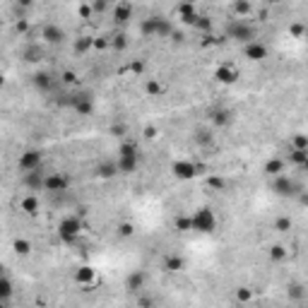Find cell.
<instances>
[{
    "instance_id": "cell-12",
    "label": "cell",
    "mask_w": 308,
    "mask_h": 308,
    "mask_svg": "<svg viewBox=\"0 0 308 308\" xmlns=\"http://www.w3.org/2000/svg\"><path fill=\"white\" fill-rule=\"evenodd\" d=\"M73 279L80 287H94V284H96V270H94L91 265H80V267L75 270Z\"/></svg>"
},
{
    "instance_id": "cell-31",
    "label": "cell",
    "mask_w": 308,
    "mask_h": 308,
    "mask_svg": "<svg viewBox=\"0 0 308 308\" xmlns=\"http://www.w3.org/2000/svg\"><path fill=\"white\" fill-rule=\"evenodd\" d=\"M195 142H198L200 147H212V145H215V137H212V132H210V130L200 128L198 132H195Z\"/></svg>"
},
{
    "instance_id": "cell-44",
    "label": "cell",
    "mask_w": 308,
    "mask_h": 308,
    "mask_svg": "<svg viewBox=\"0 0 308 308\" xmlns=\"http://www.w3.org/2000/svg\"><path fill=\"white\" fill-rule=\"evenodd\" d=\"M291 226H294L291 217H279L277 221H274V229H277V231H289Z\"/></svg>"
},
{
    "instance_id": "cell-57",
    "label": "cell",
    "mask_w": 308,
    "mask_h": 308,
    "mask_svg": "<svg viewBox=\"0 0 308 308\" xmlns=\"http://www.w3.org/2000/svg\"><path fill=\"white\" fill-rule=\"evenodd\" d=\"M304 39H306V41H308V29H306V37H304Z\"/></svg>"
},
{
    "instance_id": "cell-41",
    "label": "cell",
    "mask_w": 308,
    "mask_h": 308,
    "mask_svg": "<svg viewBox=\"0 0 308 308\" xmlns=\"http://www.w3.org/2000/svg\"><path fill=\"white\" fill-rule=\"evenodd\" d=\"M145 91L149 94V96H159V94L164 91V87L157 82V80H149V82L145 85Z\"/></svg>"
},
{
    "instance_id": "cell-46",
    "label": "cell",
    "mask_w": 308,
    "mask_h": 308,
    "mask_svg": "<svg viewBox=\"0 0 308 308\" xmlns=\"http://www.w3.org/2000/svg\"><path fill=\"white\" fill-rule=\"evenodd\" d=\"M91 10H94V15L106 12V10H109V2H104V0H94V2H91Z\"/></svg>"
},
{
    "instance_id": "cell-55",
    "label": "cell",
    "mask_w": 308,
    "mask_h": 308,
    "mask_svg": "<svg viewBox=\"0 0 308 308\" xmlns=\"http://www.w3.org/2000/svg\"><path fill=\"white\" fill-rule=\"evenodd\" d=\"M171 39H174L176 44H181V41H183V34H181V32H174V37H171Z\"/></svg>"
},
{
    "instance_id": "cell-27",
    "label": "cell",
    "mask_w": 308,
    "mask_h": 308,
    "mask_svg": "<svg viewBox=\"0 0 308 308\" xmlns=\"http://www.w3.org/2000/svg\"><path fill=\"white\" fill-rule=\"evenodd\" d=\"M174 229L178 234H185V231H193V217L190 215H178L174 219Z\"/></svg>"
},
{
    "instance_id": "cell-49",
    "label": "cell",
    "mask_w": 308,
    "mask_h": 308,
    "mask_svg": "<svg viewBox=\"0 0 308 308\" xmlns=\"http://www.w3.org/2000/svg\"><path fill=\"white\" fill-rule=\"evenodd\" d=\"M217 44H221V39L212 37V34H207V37L202 39V46H217Z\"/></svg>"
},
{
    "instance_id": "cell-8",
    "label": "cell",
    "mask_w": 308,
    "mask_h": 308,
    "mask_svg": "<svg viewBox=\"0 0 308 308\" xmlns=\"http://www.w3.org/2000/svg\"><path fill=\"white\" fill-rule=\"evenodd\" d=\"M70 106L75 109L77 116H91V111H94V101H91V94L89 91H75L70 94V101H68Z\"/></svg>"
},
{
    "instance_id": "cell-56",
    "label": "cell",
    "mask_w": 308,
    "mask_h": 308,
    "mask_svg": "<svg viewBox=\"0 0 308 308\" xmlns=\"http://www.w3.org/2000/svg\"><path fill=\"white\" fill-rule=\"evenodd\" d=\"M301 169H304V171H306V174H308V159H306V162H304V166H301Z\"/></svg>"
},
{
    "instance_id": "cell-15",
    "label": "cell",
    "mask_w": 308,
    "mask_h": 308,
    "mask_svg": "<svg viewBox=\"0 0 308 308\" xmlns=\"http://www.w3.org/2000/svg\"><path fill=\"white\" fill-rule=\"evenodd\" d=\"M41 39H44L46 44H63V41H65V29L58 27V24H44Z\"/></svg>"
},
{
    "instance_id": "cell-3",
    "label": "cell",
    "mask_w": 308,
    "mask_h": 308,
    "mask_svg": "<svg viewBox=\"0 0 308 308\" xmlns=\"http://www.w3.org/2000/svg\"><path fill=\"white\" fill-rule=\"evenodd\" d=\"M82 219L77 217V215H68V217H63L58 221V238L63 241V243H75L80 234H82Z\"/></svg>"
},
{
    "instance_id": "cell-45",
    "label": "cell",
    "mask_w": 308,
    "mask_h": 308,
    "mask_svg": "<svg viewBox=\"0 0 308 308\" xmlns=\"http://www.w3.org/2000/svg\"><path fill=\"white\" fill-rule=\"evenodd\" d=\"M77 15H80L82 19H89L91 15H94V10H91V5L82 2V5H77Z\"/></svg>"
},
{
    "instance_id": "cell-25",
    "label": "cell",
    "mask_w": 308,
    "mask_h": 308,
    "mask_svg": "<svg viewBox=\"0 0 308 308\" xmlns=\"http://www.w3.org/2000/svg\"><path fill=\"white\" fill-rule=\"evenodd\" d=\"M22 58H24L27 63H39V60L44 58V48H41L39 44H29V46L22 51Z\"/></svg>"
},
{
    "instance_id": "cell-26",
    "label": "cell",
    "mask_w": 308,
    "mask_h": 308,
    "mask_svg": "<svg viewBox=\"0 0 308 308\" xmlns=\"http://www.w3.org/2000/svg\"><path fill=\"white\" fill-rule=\"evenodd\" d=\"M265 174L272 176V178L282 176V174H284V162H282V159H267V162H265Z\"/></svg>"
},
{
    "instance_id": "cell-2",
    "label": "cell",
    "mask_w": 308,
    "mask_h": 308,
    "mask_svg": "<svg viewBox=\"0 0 308 308\" xmlns=\"http://www.w3.org/2000/svg\"><path fill=\"white\" fill-rule=\"evenodd\" d=\"M224 32H226V37L234 39V41H241V44H253L255 41V27L251 22H246V19H229L226 22V27H224Z\"/></svg>"
},
{
    "instance_id": "cell-36",
    "label": "cell",
    "mask_w": 308,
    "mask_h": 308,
    "mask_svg": "<svg viewBox=\"0 0 308 308\" xmlns=\"http://www.w3.org/2000/svg\"><path fill=\"white\" fill-rule=\"evenodd\" d=\"M291 149H306V152H308V135H304V132H296V135L291 137Z\"/></svg>"
},
{
    "instance_id": "cell-1",
    "label": "cell",
    "mask_w": 308,
    "mask_h": 308,
    "mask_svg": "<svg viewBox=\"0 0 308 308\" xmlns=\"http://www.w3.org/2000/svg\"><path fill=\"white\" fill-rule=\"evenodd\" d=\"M174 24H171V19L162 17V15H152V17H147L140 22V34L142 37H159V39H166V37H174Z\"/></svg>"
},
{
    "instance_id": "cell-4",
    "label": "cell",
    "mask_w": 308,
    "mask_h": 308,
    "mask_svg": "<svg viewBox=\"0 0 308 308\" xmlns=\"http://www.w3.org/2000/svg\"><path fill=\"white\" fill-rule=\"evenodd\" d=\"M190 217H193V231H198V234H215L217 231V215L210 207H200Z\"/></svg>"
},
{
    "instance_id": "cell-14",
    "label": "cell",
    "mask_w": 308,
    "mask_h": 308,
    "mask_svg": "<svg viewBox=\"0 0 308 308\" xmlns=\"http://www.w3.org/2000/svg\"><path fill=\"white\" fill-rule=\"evenodd\" d=\"M215 80H217L219 85H236L238 82V70H236L234 65L224 63V65L215 68Z\"/></svg>"
},
{
    "instance_id": "cell-7",
    "label": "cell",
    "mask_w": 308,
    "mask_h": 308,
    "mask_svg": "<svg viewBox=\"0 0 308 308\" xmlns=\"http://www.w3.org/2000/svg\"><path fill=\"white\" fill-rule=\"evenodd\" d=\"M272 193L277 195V198H299L304 190H301V185L289 178V176H277V178H272Z\"/></svg>"
},
{
    "instance_id": "cell-32",
    "label": "cell",
    "mask_w": 308,
    "mask_h": 308,
    "mask_svg": "<svg viewBox=\"0 0 308 308\" xmlns=\"http://www.w3.org/2000/svg\"><path fill=\"white\" fill-rule=\"evenodd\" d=\"M89 48H94V39H91V37H80L77 41H75V53H77V55L87 53Z\"/></svg>"
},
{
    "instance_id": "cell-24",
    "label": "cell",
    "mask_w": 308,
    "mask_h": 308,
    "mask_svg": "<svg viewBox=\"0 0 308 308\" xmlns=\"http://www.w3.org/2000/svg\"><path fill=\"white\" fill-rule=\"evenodd\" d=\"M183 267H185V260H183L181 255H166V258H164V272H171V274H174V272H181Z\"/></svg>"
},
{
    "instance_id": "cell-21",
    "label": "cell",
    "mask_w": 308,
    "mask_h": 308,
    "mask_svg": "<svg viewBox=\"0 0 308 308\" xmlns=\"http://www.w3.org/2000/svg\"><path fill=\"white\" fill-rule=\"evenodd\" d=\"M130 17H132V5L130 2H118L113 7V22L116 24H126Z\"/></svg>"
},
{
    "instance_id": "cell-18",
    "label": "cell",
    "mask_w": 308,
    "mask_h": 308,
    "mask_svg": "<svg viewBox=\"0 0 308 308\" xmlns=\"http://www.w3.org/2000/svg\"><path fill=\"white\" fill-rule=\"evenodd\" d=\"M243 53H246V58H251V60H255V63H260V60L267 58V46L260 44V41H253V44H246V46H243Z\"/></svg>"
},
{
    "instance_id": "cell-30",
    "label": "cell",
    "mask_w": 308,
    "mask_h": 308,
    "mask_svg": "<svg viewBox=\"0 0 308 308\" xmlns=\"http://www.w3.org/2000/svg\"><path fill=\"white\" fill-rule=\"evenodd\" d=\"M12 282H10V277L7 274H2L0 277V301H10V296H12Z\"/></svg>"
},
{
    "instance_id": "cell-51",
    "label": "cell",
    "mask_w": 308,
    "mask_h": 308,
    "mask_svg": "<svg viewBox=\"0 0 308 308\" xmlns=\"http://www.w3.org/2000/svg\"><path fill=\"white\" fill-rule=\"evenodd\" d=\"M157 135H159V130H157L154 126H147L145 128V140H154Z\"/></svg>"
},
{
    "instance_id": "cell-47",
    "label": "cell",
    "mask_w": 308,
    "mask_h": 308,
    "mask_svg": "<svg viewBox=\"0 0 308 308\" xmlns=\"http://www.w3.org/2000/svg\"><path fill=\"white\" fill-rule=\"evenodd\" d=\"M15 32H17V34H27V32H29V22H27V19H17V22H15Z\"/></svg>"
},
{
    "instance_id": "cell-52",
    "label": "cell",
    "mask_w": 308,
    "mask_h": 308,
    "mask_svg": "<svg viewBox=\"0 0 308 308\" xmlns=\"http://www.w3.org/2000/svg\"><path fill=\"white\" fill-rule=\"evenodd\" d=\"M137 306L140 308H152L154 306V301H152L149 296H140V299H137Z\"/></svg>"
},
{
    "instance_id": "cell-39",
    "label": "cell",
    "mask_w": 308,
    "mask_h": 308,
    "mask_svg": "<svg viewBox=\"0 0 308 308\" xmlns=\"http://www.w3.org/2000/svg\"><path fill=\"white\" fill-rule=\"evenodd\" d=\"M306 29H308L306 24H301V22H294V24L289 27V34L294 39H304V37H306Z\"/></svg>"
},
{
    "instance_id": "cell-6",
    "label": "cell",
    "mask_w": 308,
    "mask_h": 308,
    "mask_svg": "<svg viewBox=\"0 0 308 308\" xmlns=\"http://www.w3.org/2000/svg\"><path fill=\"white\" fill-rule=\"evenodd\" d=\"M202 171H205V166L190 162V159H176V162L171 164V174L178 181H193V178H198Z\"/></svg>"
},
{
    "instance_id": "cell-5",
    "label": "cell",
    "mask_w": 308,
    "mask_h": 308,
    "mask_svg": "<svg viewBox=\"0 0 308 308\" xmlns=\"http://www.w3.org/2000/svg\"><path fill=\"white\" fill-rule=\"evenodd\" d=\"M116 164H118L121 174H132L137 169V145L135 142H123V145L118 147Z\"/></svg>"
},
{
    "instance_id": "cell-17",
    "label": "cell",
    "mask_w": 308,
    "mask_h": 308,
    "mask_svg": "<svg viewBox=\"0 0 308 308\" xmlns=\"http://www.w3.org/2000/svg\"><path fill=\"white\" fill-rule=\"evenodd\" d=\"M32 85H34V89L46 94V91L53 89V75L46 73V70H37V73L32 75Z\"/></svg>"
},
{
    "instance_id": "cell-28",
    "label": "cell",
    "mask_w": 308,
    "mask_h": 308,
    "mask_svg": "<svg viewBox=\"0 0 308 308\" xmlns=\"http://www.w3.org/2000/svg\"><path fill=\"white\" fill-rule=\"evenodd\" d=\"M287 255H289V251L282 243H274V246H270V251H267V258H270L272 263H282V260H287Z\"/></svg>"
},
{
    "instance_id": "cell-43",
    "label": "cell",
    "mask_w": 308,
    "mask_h": 308,
    "mask_svg": "<svg viewBox=\"0 0 308 308\" xmlns=\"http://www.w3.org/2000/svg\"><path fill=\"white\" fill-rule=\"evenodd\" d=\"M111 46H113L116 51H123V48L128 46V37L126 34H116V37L111 39Z\"/></svg>"
},
{
    "instance_id": "cell-40",
    "label": "cell",
    "mask_w": 308,
    "mask_h": 308,
    "mask_svg": "<svg viewBox=\"0 0 308 308\" xmlns=\"http://www.w3.org/2000/svg\"><path fill=\"white\" fill-rule=\"evenodd\" d=\"M15 251H17L19 255H29L32 253V243H29L27 238H17V241H15Z\"/></svg>"
},
{
    "instance_id": "cell-33",
    "label": "cell",
    "mask_w": 308,
    "mask_h": 308,
    "mask_svg": "<svg viewBox=\"0 0 308 308\" xmlns=\"http://www.w3.org/2000/svg\"><path fill=\"white\" fill-rule=\"evenodd\" d=\"M195 29H198V32H202L205 37H207V34H212V17H207V15H200L198 22H195Z\"/></svg>"
},
{
    "instance_id": "cell-38",
    "label": "cell",
    "mask_w": 308,
    "mask_h": 308,
    "mask_svg": "<svg viewBox=\"0 0 308 308\" xmlns=\"http://www.w3.org/2000/svg\"><path fill=\"white\" fill-rule=\"evenodd\" d=\"M118 236H123V238H130V236L135 234V224L132 221H123V224H118Z\"/></svg>"
},
{
    "instance_id": "cell-22",
    "label": "cell",
    "mask_w": 308,
    "mask_h": 308,
    "mask_svg": "<svg viewBox=\"0 0 308 308\" xmlns=\"http://www.w3.org/2000/svg\"><path fill=\"white\" fill-rule=\"evenodd\" d=\"M231 12H234V19L251 17V15H253V2H248V0H236V2H231Z\"/></svg>"
},
{
    "instance_id": "cell-16",
    "label": "cell",
    "mask_w": 308,
    "mask_h": 308,
    "mask_svg": "<svg viewBox=\"0 0 308 308\" xmlns=\"http://www.w3.org/2000/svg\"><path fill=\"white\" fill-rule=\"evenodd\" d=\"M116 174H121V171H118V164L111 162V159H104V162H99L94 166V176L101 178V181H109V178H113Z\"/></svg>"
},
{
    "instance_id": "cell-34",
    "label": "cell",
    "mask_w": 308,
    "mask_h": 308,
    "mask_svg": "<svg viewBox=\"0 0 308 308\" xmlns=\"http://www.w3.org/2000/svg\"><path fill=\"white\" fill-rule=\"evenodd\" d=\"M236 301L238 304H251L253 301V289L251 287H238L236 289Z\"/></svg>"
},
{
    "instance_id": "cell-10",
    "label": "cell",
    "mask_w": 308,
    "mask_h": 308,
    "mask_svg": "<svg viewBox=\"0 0 308 308\" xmlns=\"http://www.w3.org/2000/svg\"><path fill=\"white\" fill-rule=\"evenodd\" d=\"M46 176H48V174H44L41 169H37V171H32V174H24L22 183H24V188H29L32 193H39V190H46Z\"/></svg>"
},
{
    "instance_id": "cell-37",
    "label": "cell",
    "mask_w": 308,
    "mask_h": 308,
    "mask_svg": "<svg viewBox=\"0 0 308 308\" xmlns=\"http://www.w3.org/2000/svg\"><path fill=\"white\" fill-rule=\"evenodd\" d=\"M60 82L68 85V87H77V85H80V77H77L75 70H65V73L60 75Z\"/></svg>"
},
{
    "instance_id": "cell-29",
    "label": "cell",
    "mask_w": 308,
    "mask_h": 308,
    "mask_svg": "<svg viewBox=\"0 0 308 308\" xmlns=\"http://www.w3.org/2000/svg\"><path fill=\"white\" fill-rule=\"evenodd\" d=\"M287 296H289V301H301V299L306 296L304 284H299V282H289V284H287Z\"/></svg>"
},
{
    "instance_id": "cell-54",
    "label": "cell",
    "mask_w": 308,
    "mask_h": 308,
    "mask_svg": "<svg viewBox=\"0 0 308 308\" xmlns=\"http://www.w3.org/2000/svg\"><path fill=\"white\" fill-rule=\"evenodd\" d=\"M299 202H301L304 207H308V193H301V195H299Z\"/></svg>"
},
{
    "instance_id": "cell-13",
    "label": "cell",
    "mask_w": 308,
    "mask_h": 308,
    "mask_svg": "<svg viewBox=\"0 0 308 308\" xmlns=\"http://www.w3.org/2000/svg\"><path fill=\"white\" fill-rule=\"evenodd\" d=\"M176 12H178V17H181L183 24H188V27H195V22H198V17H200L198 7H195L193 2H178V5H176Z\"/></svg>"
},
{
    "instance_id": "cell-20",
    "label": "cell",
    "mask_w": 308,
    "mask_h": 308,
    "mask_svg": "<svg viewBox=\"0 0 308 308\" xmlns=\"http://www.w3.org/2000/svg\"><path fill=\"white\" fill-rule=\"evenodd\" d=\"M145 282H147V274L142 270H135V272H130L128 274V279H126V289L130 291V294H135V291H140L142 287H145Z\"/></svg>"
},
{
    "instance_id": "cell-53",
    "label": "cell",
    "mask_w": 308,
    "mask_h": 308,
    "mask_svg": "<svg viewBox=\"0 0 308 308\" xmlns=\"http://www.w3.org/2000/svg\"><path fill=\"white\" fill-rule=\"evenodd\" d=\"M111 41L109 39H104V37H99V39H94V48H106Z\"/></svg>"
},
{
    "instance_id": "cell-23",
    "label": "cell",
    "mask_w": 308,
    "mask_h": 308,
    "mask_svg": "<svg viewBox=\"0 0 308 308\" xmlns=\"http://www.w3.org/2000/svg\"><path fill=\"white\" fill-rule=\"evenodd\" d=\"M19 210H22L24 215L34 217V215L39 212V198L37 195H24V198L19 200Z\"/></svg>"
},
{
    "instance_id": "cell-11",
    "label": "cell",
    "mask_w": 308,
    "mask_h": 308,
    "mask_svg": "<svg viewBox=\"0 0 308 308\" xmlns=\"http://www.w3.org/2000/svg\"><path fill=\"white\" fill-rule=\"evenodd\" d=\"M70 188V178L65 174H48L46 176V193H65Z\"/></svg>"
},
{
    "instance_id": "cell-42",
    "label": "cell",
    "mask_w": 308,
    "mask_h": 308,
    "mask_svg": "<svg viewBox=\"0 0 308 308\" xmlns=\"http://www.w3.org/2000/svg\"><path fill=\"white\" fill-rule=\"evenodd\" d=\"M207 185H210L212 190H221V188L226 185V181H224L221 176H215V174H212V176H207Z\"/></svg>"
},
{
    "instance_id": "cell-48",
    "label": "cell",
    "mask_w": 308,
    "mask_h": 308,
    "mask_svg": "<svg viewBox=\"0 0 308 308\" xmlns=\"http://www.w3.org/2000/svg\"><path fill=\"white\" fill-rule=\"evenodd\" d=\"M142 70H145V63H142V60H132V63H130V73L142 75Z\"/></svg>"
},
{
    "instance_id": "cell-19",
    "label": "cell",
    "mask_w": 308,
    "mask_h": 308,
    "mask_svg": "<svg viewBox=\"0 0 308 308\" xmlns=\"http://www.w3.org/2000/svg\"><path fill=\"white\" fill-rule=\"evenodd\" d=\"M231 118H234L231 109H224V106H219V109L210 111V121H212V126H217V128H226L229 123H231Z\"/></svg>"
},
{
    "instance_id": "cell-9",
    "label": "cell",
    "mask_w": 308,
    "mask_h": 308,
    "mask_svg": "<svg viewBox=\"0 0 308 308\" xmlns=\"http://www.w3.org/2000/svg\"><path fill=\"white\" fill-rule=\"evenodd\" d=\"M41 162H44V154L39 152V149H27L22 157H19V171H24V174H32V171H37L41 169Z\"/></svg>"
},
{
    "instance_id": "cell-35",
    "label": "cell",
    "mask_w": 308,
    "mask_h": 308,
    "mask_svg": "<svg viewBox=\"0 0 308 308\" xmlns=\"http://www.w3.org/2000/svg\"><path fill=\"white\" fill-rule=\"evenodd\" d=\"M308 159V152L306 149H291L289 152V162L296 164V166H304V162Z\"/></svg>"
},
{
    "instance_id": "cell-50",
    "label": "cell",
    "mask_w": 308,
    "mask_h": 308,
    "mask_svg": "<svg viewBox=\"0 0 308 308\" xmlns=\"http://www.w3.org/2000/svg\"><path fill=\"white\" fill-rule=\"evenodd\" d=\"M111 135H118V137L126 135V126H123V123H113V126H111Z\"/></svg>"
}]
</instances>
